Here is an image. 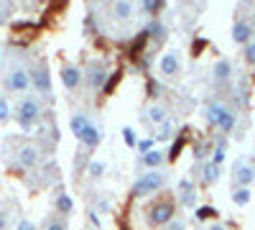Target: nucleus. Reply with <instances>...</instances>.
I'll use <instances>...</instances> for the list:
<instances>
[{"label": "nucleus", "mask_w": 255, "mask_h": 230, "mask_svg": "<svg viewBox=\"0 0 255 230\" xmlns=\"http://www.w3.org/2000/svg\"><path fill=\"white\" fill-rule=\"evenodd\" d=\"M15 230H36V225H33V223H31L28 218H23V220H18Z\"/></svg>", "instance_id": "c756f323"}, {"label": "nucleus", "mask_w": 255, "mask_h": 230, "mask_svg": "<svg viewBox=\"0 0 255 230\" xmlns=\"http://www.w3.org/2000/svg\"><path fill=\"white\" fill-rule=\"evenodd\" d=\"M31 87L38 95H49L51 92V72H49V64H44V61H36V64H33V69H31Z\"/></svg>", "instance_id": "39448f33"}, {"label": "nucleus", "mask_w": 255, "mask_h": 230, "mask_svg": "<svg viewBox=\"0 0 255 230\" xmlns=\"http://www.w3.org/2000/svg\"><path fill=\"white\" fill-rule=\"evenodd\" d=\"M245 61H248L250 67H255V38H253L250 44L245 46Z\"/></svg>", "instance_id": "cd10ccee"}, {"label": "nucleus", "mask_w": 255, "mask_h": 230, "mask_svg": "<svg viewBox=\"0 0 255 230\" xmlns=\"http://www.w3.org/2000/svg\"><path fill=\"white\" fill-rule=\"evenodd\" d=\"M87 172H90L92 179H100V177L105 174V164H102V161H90V169H87Z\"/></svg>", "instance_id": "a878e982"}, {"label": "nucleus", "mask_w": 255, "mask_h": 230, "mask_svg": "<svg viewBox=\"0 0 255 230\" xmlns=\"http://www.w3.org/2000/svg\"><path fill=\"white\" fill-rule=\"evenodd\" d=\"M82 143H84V149H97V146H100V141H102V131L97 128V125L92 123L90 125V128L87 131H84V136L79 138Z\"/></svg>", "instance_id": "f3484780"}, {"label": "nucleus", "mask_w": 255, "mask_h": 230, "mask_svg": "<svg viewBox=\"0 0 255 230\" xmlns=\"http://www.w3.org/2000/svg\"><path fill=\"white\" fill-rule=\"evenodd\" d=\"M90 220H92V223H95V225H100V215H97V213H95V210H90Z\"/></svg>", "instance_id": "c9c22d12"}, {"label": "nucleus", "mask_w": 255, "mask_h": 230, "mask_svg": "<svg viewBox=\"0 0 255 230\" xmlns=\"http://www.w3.org/2000/svg\"><path fill=\"white\" fill-rule=\"evenodd\" d=\"M163 151L161 149H153V151H148L143 159H140V166H148V169H151V172H156V166H161L163 164Z\"/></svg>", "instance_id": "6ab92c4d"}, {"label": "nucleus", "mask_w": 255, "mask_h": 230, "mask_svg": "<svg viewBox=\"0 0 255 230\" xmlns=\"http://www.w3.org/2000/svg\"><path fill=\"white\" fill-rule=\"evenodd\" d=\"M3 85H5V90H8V92L23 95V92H26V90L31 87V72H28L26 67L15 64V67H10V69L5 72V79H3Z\"/></svg>", "instance_id": "f03ea898"}, {"label": "nucleus", "mask_w": 255, "mask_h": 230, "mask_svg": "<svg viewBox=\"0 0 255 230\" xmlns=\"http://www.w3.org/2000/svg\"><path fill=\"white\" fill-rule=\"evenodd\" d=\"M135 149H138V151H140V154L145 156L148 151H153V141H151V138H145V141H138V143H135Z\"/></svg>", "instance_id": "c85d7f7f"}, {"label": "nucleus", "mask_w": 255, "mask_h": 230, "mask_svg": "<svg viewBox=\"0 0 255 230\" xmlns=\"http://www.w3.org/2000/svg\"><path fill=\"white\" fill-rule=\"evenodd\" d=\"M232 41H235V44H245V46L253 41V26L248 20H235V23H232Z\"/></svg>", "instance_id": "9b49d317"}, {"label": "nucleus", "mask_w": 255, "mask_h": 230, "mask_svg": "<svg viewBox=\"0 0 255 230\" xmlns=\"http://www.w3.org/2000/svg\"><path fill=\"white\" fill-rule=\"evenodd\" d=\"M123 136H125L128 146H135V138H133V131H130V128H125V131H123Z\"/></svg>", "instance_id": "72a5a7b5"}, {"label": "nucleus", "mask_w": 255, "mask_h": 230, "mask_svg": "<svg viewBox=\"0 0 255 230\" xmlns=\"http://www.w3.org/2000/svg\"><path fill=\"white\" fill-rule=\"evenodd\" d=\"M171 133H174V123H171V120H166V123L158 125L156 138H158V141H168V138H171Z\"/></svg>", "instance_id": "b1692460"}, {"label": "nucleus", "mask_w": 255, "mask_h": 230, "mask_svg": "<svg viewBox=\"0 0 255 230\" xmlns=\"http://www.w3.org/2000/svg\"><path fill=\"white\" fill-rule=\"evenodd\" d=\"M158 69H161V74H166V77L179 74V69H181V56H179V51H166V54L158 59Z\"/></svg>", "instance_id": "1a4fd4ad"}, {"label": "nucleus", "mask_w": 255, "mask_h": 230, "mask_svg": "<svg viewBox=\"0 0 255 230\" xmlns=\"http://www.w3.org/2000/svg\"><path fill=\"white\" fill-rule=\"evenodd\" d=\"M163 230H186V225H184V220H171Z\"/></svg>", "instance_id": "2f4dec72"}, {"label": "nucleus", "mask_w": 255, "mask_h": 230, "mask_svg": "<svg viewBox=\"0 0 255 230\" xmlns=\"http://www.w3.org/2000/svg\"><path fill=\"white\" fill-rule=\"evenodd\" d=\"M61 82L67 90H77L84 82V72L77 64H67V67H61Z\"/></svg>", "instance_id": "9d476101"}, {"label": "nucleus", "mask_w": 255, "mask_h": 230, "mask_svg": "<svg viewBox=\"0 0 255 230\" xmlns=\"http://www.w3.org/2000/svg\"><path fill=\"white\" fill-rule=\"evenodd\" d=\"M207 154H209V146H207V143L197 146V159H202V156H207Z\"/></svg>", "instance_id": "f704fd0d"}, {"label": "nucleus", "mask_w": 255, "mask_h": 230, "mask_svg": "<svg viewBox=\"0 0 255 230\" xmlns=\"http://www.w3.org/2000/svg\"><path fill=\"white\" fill-rule=\"evenodd\" d=\"M225 110H227V105H222V102H217V100L207 102V108H204V118H207V123L212 125V128H217V125H220V120H222Z\"/></svg>", "instance_id": "f8f14e48"}, {"label": "nucleus", "mask_w": 255, "mask_h": 230, "mask_svg": "<svg viewBox=\"0 0 255 230\" xmlns=\"http://www.w3.org/2000/svg\"><path fill=\"white\" fill-rule=\"evenodd\" d=\"M174 202L171 200H161V202H156V205H151L148 207V225L151 228H163V225H168L174 220Z\"/></svg>", "instance_id": "20e7f679"}, {"label": "nucleus", "mask_w": 255, "mask_h": 230, "mask_svg": "<svg viewBox=\"0 0 255 230\" xmlns=\"http://www.w3.org/2000/svg\"><path fill=\"white\" fill-rule=\"evenodd\" d=\"M38 161H41V151H38L36 143H23L18 149V164L23 166V169H36Z\"/></svg>", "instance_id": "6e6552de"}, {"label": "nucleus", "mask_w": 255, "mask_h": 230, "mask_svg": "<svg viewBox=\"0 0 255 230\" xmlns=\"http://www.w3.org/2000/svg\"><path fill=\"white\" fill-rule=\"evenodd\" d=\"M110 13H113L115 20H130L133 13H135V5L130 3V0H120V3H113Z\"/></svg>", "instance_id": "4468645a"}, {"label": "nucleus", "mask_w": 255, "mask_h": 230, "mask_svg": "<svg viewBox=\"0 0 255 230\" xmlns=\"http://www.w3.org/2000/svg\"><path fill=\"white\" fill-rule=\"evenodd\" d=\"M41 113H44V108H41V100L38 97H23L15 105V123L20 125V131H33L38 120H41Z\"/></svg>", "instance_id": "f257e3e1"}, {"label": "nucleus", "mask_w": 255, "mask_h": 230, "mask_svg": "<svg viewBox=\"0 0 255 230\" xmlns=\"http://www.w3.org/2000/svg\"><path fill=\"white\" fill-rule=\"evenodd\" d=\"M69 125H72V133L77 136V141L84 136V131H87L90 128V125H92V120L87 118V115H84V113H74L72 115V120H69Z\"/></svg>", "instance_id": "dca6fc26"}, {"label": "nucleus", "mask_w": 255, "mask_h": 230, "mask_svg": "<svg viewBox=\"0 0 255 230\" xmlns=\"http://www.w3.org/2000/svg\"><path fill=\"white\" fill-rule=\"evenodd\" d=\"M235 123H238L235 113H232V110H225V115H222V120H220L217 128H220L222 133H232V131H235Z\"/></svg>", "instance_id": "412c9836"}, {"label": "nucleus", "mask_w": 255, "mask_h": 230, "mask_svg": "<svg viewBox=\"0 0 255 230\" xmlns=\"http://www.w3.org/2000/svg\"><path fill=\"white\" fill-rule=\"evenodd\" d=\"M10 118V102L5 97H0V123H5Z\"/></svg>", "instance_id": "bb28decb"}, {"label": "nucleus", "mask_w": 255, "mask_h": 230, "mask_svg": "<svg viewBox=\"0 0 255 230\" xmlns=\"http://www.w3.org/2000/svg\"><path fill=\"white\" fill-rule=\"evenodd\" d=\"M148 120H151L153 125L166 123V120H168V118H166V108H163V105H151V108H148Z\"/></svg>", "instance_id": "aec40b11"}, {"label": "nucleus", "mask_w": 255, "mask_h": 230, "mask_svg": "<svg viewBox=\"0 0 255 230\" xmlns=\"http://www.w3.org/2000/svg\"><path fill=\"white\" fill-rule=\"evenodd\" d=\"M72 207H74V202H72L69 195H59V197H56V210H59L61 215H69Z\"/></svg>", "instance_id": "4be33fe9"}, {"label": "nucleus", "mask_w": 255, "mask_h": 230, "mask_svg": "<svg viewBox=\"0 0 255 230\" xmlns=\"http://www.w3.org/2000/svg\"><path fill=\"white\" fill-rule=\"evenodd\" d=\"M140 10L153 15V13H161V10H163V3H161V0H145V3L140 5Z\"/></svg>", "instance_id": "393cba45"}, {"label": "nucleus", "mask_w": 255, "mask_h": 230, "mask_svg": "<svg viewBox=\"0 0 255 230\" xmlns=\"http://www.w3.org/2000/svg\"><path fill=\"white\" fill-rule=\"evenodd\" d=\"M44 230H67V223H64V220H51Z\"/></svg>", "instance_id": "7c9ffc66"}, {"label": "nucleus", "mask_w": 255, "mask_h": 230, "mask_svg": "<svg viewBox=\"0 0 255 230\" xmlns=\"http://www.w3.org/2000/svg\"><path fill=\"white\" fill-rule=\"evenodd\" d=\"M108 67L102 64V61H92V64L84 69V85H87L90 90H102L105 85H108Z\"/></svg>", "instance_id": "423d86ee"}, {"label": "nucleus", "mask_w": 255, "mask_h": 230, "mask_svg": "<svg viewBox=\"0 0 255 230\" xmlns=\"http://www.w3.org/2000/svg\"><path fill=\"white\" fill-rule=\"evenodd\" d=\"M0 230H8V213L0 210Z\"/></svg>", "instance_id": "473e14b6"}, {"label": "nucleus", "mask_w": 255, "mask_h": 230, "mask_svg": "<svg viewBox=\"0 0 255 230\" xmlns=\"http://www.w3.org/2000/svg\"><path fill=\"white\" fill-rule=\"evenodd\" d=\"M199 174H202V184H215L220 179V164L215 161H204L199 166Z\"/></svg>", "instance_id": "2eb2a0df"}, {"label": "nucleus", "mask_w": 255, "mask_h": 230, "mask_svg": "<svg viewBox=\"0 0 255 230\" xmlns=\"http://www.w3.org/2000/svg\"><path fill=\"white\" fill-rule=\"evenodd\" d=\"M163 182H166V177H163V172H148V174H143V177H138L135 179V184H133V197H148V195H153V192H158L161 187H163Z\"/></svg>", "instance_id": "7ed1b4c3"}, {"label": "nucleus", "mask_w": 255, "mask_h": 230, "mask_svg": "<svg viewBox=\"0 0 255 230\" xmlns=\"http://www.w3.org/2000/svg\"><path fill=\"white\" fill-rule=\"evenodd\" d=\"M209 230H227V228H225V225H220V223H217V225H212V228H209Z\"/></svg>", "instance_id": "e433bc0d"}, {"label": "nucleus", "mask_w": 255, "mask_h": 230, "mask_svg": "<svg viewBox=\"0 0 255 230\" xmlns=\"http://www.w3.org/2000/svg\"><path fill=\"white\" fill-rule=\"evenodd\" d=\"M179 202L184 205V207H194V202H197V190H194V184H191L189 179H181L179 182Z\"/></svg>", "instance_id": "ddd939ff"}, {"label": "nucleus", "mask_w": 255, "mask_h": 230, "mask_svg": "<svg viewBox=\"0 0 255 230\" xmlns=\"http://www.w3.org/2000/svg\"><path fill=\"white\" fill-rule=\"evenodd\" d=\"M232 202H235V205H248L250 202V190L235 187V190H232Z\"/></svg>", "instance_id": "5701e85b"}, {"label": "nucleus", "mask_w": 255, "mask_h": 230, "mask_svg": "<svg viewBox=\"0 0 255 230\" xmlns=\"http://www.w3.org/2000/svg\"><path fill=\"white\" fill-rule=\"evenodd\" d=\"M232 179H235V187L248 190L255 182V166L248 164V161H235V166H232Z\"/></svg>", "instance_id": "0eeeda50"}, {"label": "nucleus", "mask_w": 255, "mask_h": 230, "mask_svg": "<svg viewBox=\"0 0 255 230\" xmlns=\"http://www.w3.org/2000/svg\"><path fill=\"white\" fill-rule=\"evenodd\" d=\"M212 77H215V82H220V85H225V82L232 77V64L227 59H220L217 64H215V69H212Z\"/></svg>", "instance_id": "a211bd4d"}]
</instances>
